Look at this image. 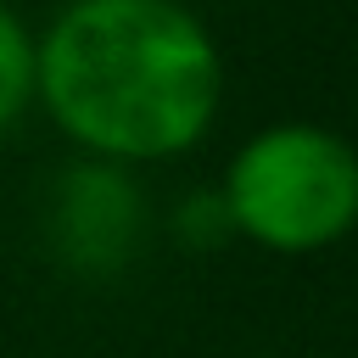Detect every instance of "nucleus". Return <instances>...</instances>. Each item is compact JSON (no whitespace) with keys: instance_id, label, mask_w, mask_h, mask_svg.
Returning <instances> with one entry per match:
<instances>
[{"instance_id":"obj_1","label":"nucleus","mask_w":358,"mask_h":358,"mask_svg":"<svg viewBox=\"0 0 358 358\" xmlns=\"http://www.w3.org/2000/svg\"><path fill=\"white\" fill-rule=\"evenodd\" d=\"M34 101L90 162H168L224 106V50L185 0H67L34 34Z\"/></svg>"},{"instance_id":"obj_2","label":"nucleus","mask_w":358,"mask_h":358,"mask_svg":"<svg viewBox=\"0 0 358 358\" xmlns=\"http://www.w3.org/2000/svg\"><path fill=\"white\" fill-rule=\"evenodd\" d=\"M218 213L263 252L308 257L358 229V145L324 123H263L224 168Z\"/></svg>"},{"instance_id":"obj_3","label":"nucleus","mask_w":358,"mask_h":358,"mask_svg":"<svg viewBox=\"0 0 358 358\" xmlns=\"http://www.w3.org/2000/svg\"><path fill=\"white\" fill-rule=\"evenodd\" d=\"M28 106H34V28L11 6H0V134H11Z\"/></svg>"}]
</instances>
